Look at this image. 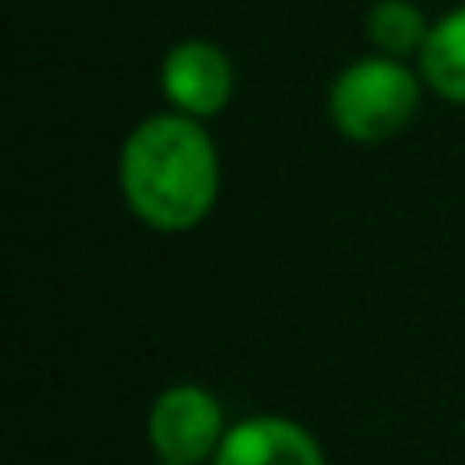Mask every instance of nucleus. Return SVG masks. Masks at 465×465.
Returning a JSON list of instances; mask_svg holds the SVG:
<instances>
[{
  "label": "nucleus",
  "instance_id": "obj_1",
  "mask_svg": "<svg viewBox=\"0 0 465 465\" xmlns=\"http://www.w3.org/2000/svg\"><path fill=\"white\" fill-rule=\"evenodd\" d=\"M127 209L160 232L201 225L217 204L221 163L204 127L188 114H155L127 135L119 155Z\"/></svg>",
  "mask_w": 465,
  "mask_h": 465
},
{
  "label": "nucleus",
  "instance_id": "obj_2",
  "mask_svg": "<svg viewBox=\"0 0 465 465\" xmlns=\"http://www.w3.org/2000/svg\"><path fill=\"white\" fill-rule=\"evenodd\" d=\"M420 103V82L392 57H363L331 86V119L355 143H380L409 127Z\"/></svg>",
  "mask_w": 465,
  "mask_h": 465
},
{
  "label": "nucleus",
  "instance_id": "obj_3",
  "mask_svg": "<svg viewBox=\"0 0 465 465\" xmlns=\"http://www.w3.org/2000/svg\"><path fill=\"white\" fill-rule=\"evenodd\" d=\"M147 441L163 465H201L225 441V412L217 396L196 384H176L155 396L147 412Z\"/></svg>",
  "mask_w": 465,
  "mask_h": 465
},
{
  "label": "nucleus",
  "instance_id": "obj_4",
  "mask_svg": "<svg viewBox=\"0 0 465 465\" xmlns=\"http://www.w3.org/2000/svg\"><path fill=\"white\" fill-rule=\"evenodd\" d=\"M163 94L172 98L180 114L188 119H209L225 111L232 98V65L209 41H184L163 57Z\"/></svg>",
  "mask_w": 465,
  "mask_h": 465
},
{
  "label": "nucleus",
  "instance_id": "obj_5",
  "mask_svg": "<svg viewBox=\"0 0 465 465\" xmlns=\"http://www.w3.org/2000/svg\"><path fill=\"white\" fill-rule=\"evenodd\" d=\"M213 465H327L319 441L286 417H249L232 425Z\"/></svg>",
  "mask_w": 465,
  "mask_h": 465
},
{
  "label": "nucleus",
  "instance_id": "obj_6",
  "mask_svg": "<svg viewBox=\"0 0 465 465\" xmlns=\"http://www.w3.org/2000/svg\"><path fill=\"white\" fill-rule=\"evenodd\" d=\"M420 74L450 103H465V8L441 16L420 49Z\"/></svg>",
  "mask_w": 465,
  "mask_h": 465
},
{
  "label": "nucleus",
  "instance_id": "obj_7",
  "mask_svg": "<svg viewBox=\"0 0 465 465\" xmlns=\"http://www.w3.org/2000/svg\"><path fill=\"white\" fill-rule=\"evenodd\" d=\"M368 33L388 57H404L412 49H425V41H429L425 16L409 0H380L368 16Z\"/></svg>",
  "mask_w": 465,
  "mask_h": 465
},
{
  "label": "nucleus",
  "instance_id": "obj_8",
  "mask_svg": "<svg viewBox=\"0 0 465 465\" xmlns=\"http://www.w3.org/2000/svg\"><path fill=\"white\" fill-rule=\"evenodd\" d=\"M160 465H163V461H160Z\"/></svg>",
  "mask_w": 465,
  "mask_h": 465
}]
</instances>
